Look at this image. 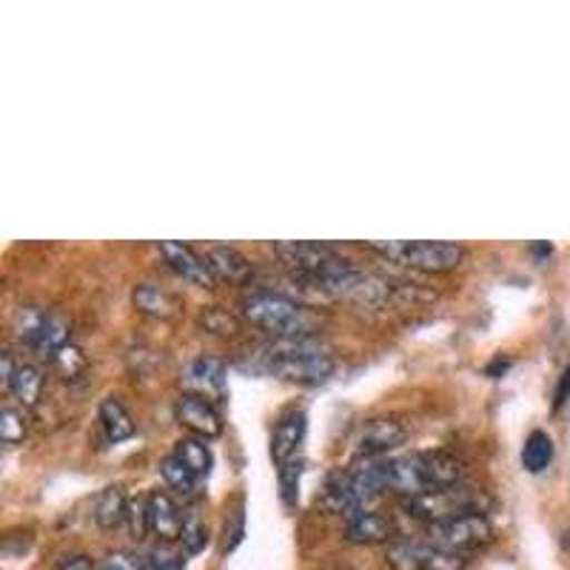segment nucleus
I'll use <instances>...</instances> for the list:
<instances>
[{
	"label": "nucleus",
	"mask_w": 570,
	"mask_h": 570,
	"mask_svg": "<svg viewBox=\"0 0 570 570\" xmlns=\"http://www.w3.org/2000/svg\"><path fill=\"white\" fill-rule=\"evenodd\" d=\"M248 356V368L288 383L320 385L334 374V356L317 337H279L254 348Z\"/></svg>",
	"instance_id": "obj_1"
},
{
	"label": "nucleus",
	"mask_w": 570,
	"mask_h": 570,
	"mask_svg": "<svg viewBox=\"0 0 570 570\" xmlns=\"http://www.w3.org/2000/svg\"><path fill=\"white\" fill-rule=\"evenodd\" d=\"M462 476H465V462L448 451L385 456V491L402 499L460 485Z\"/></svg>",
	"instance_id": "obj_2"
},
{
	"label": "nucleus",
	"mask_w": 570,
	"mask_h": 570,
	"mask_svg": "<svg viewBox=\"0 0 570 570\" xmlns=\"http://www.w3.org/2000/svg\"><path fill=\"white\" fill-rule=\"evenodd\" d=\"M240 317L254 328L266 331L274 340L279 337H314L317 314L308 312L303 303L272 288H252L240 297Z\"/></svg>",
	"instance_id": "obj_3"
},
{
	"label": "nucleus",
	"mask_w": 570,
	"mask_h": 570,
	"mask_svg": "<svg viewBox=\"0 0 570 570\" xmlns=\"http://www.w3.org/2000/svg\"><path fill=\"white\" fill-rule=\"evenodd\" d=\"M371 252L383 254L391 263L425 274H448L465 263L468 252L460 243H436V240H389L368 243Z\"/></svg>",
	"instance_id": "obj_4"
},
{
	"label": "nucleus",
	"mask_w": 570,
	"mask_h": 570,
	"mask_svg": "<svg viewBox=\"0 0 570 570\" xmlns=\"http://www.w3.org/2000/svg\"><path fill=\"white\" fill-rule=\"evenodd\" d=\"M488 505H491V497L480 491V488H468L465 482L440 488V491H428L422 497L402 499L400 502L405 517L420 519L425 525H434V522L451 517H462V513H485Z\"/></svg>",
	"instance_id": "obj_5"
},
{
	"label": "nucleus",
	"mask_w": 570,
	"mask_h": 570,
	"mask_svg": "<svg viewBox=\"0 0 570 570\" xmlns=\"http://www.w3.org/2000/svg\"><path fill=\"white\" fill-rule=\"evenodd\" d=\"M425 542L440 548V551L476 553L493 542V525L485 513H462V517L442 519L434 525H425Z\"/></svg>",
	"instance_id": "obj_6"
},
{
	"label": "nucleus",
	"mask_w": 570,
	"mask_h": 570,
	"mask_svg": "<svg viewBox=\"0 0 570 570\" xmlns=\"http://www.w3.org/2000/svg\"><path fill=\"white\" fill-rule=\"evenodd\" d=\"M385 564L391 570H465L468 557L440 551L425 539H396L385 548Z\"/></svg>",
	"instance_id": "obj_7"
},
{
	"label": "nucleus",
	"mask_w": 570,
	"mask_h": 570,
	"mask_svg": "<svg viewBox=\"0 0 570 570\" xmlns=\"http://www.w3.org/2000/svg\"><path fill=\"white\" fill-rule=\"evenodd\" d=\"M175 420L186 428L191 436L200 440H214L223 434V416L212 400L191 391H183L175 402Z\"/></svg>",
	"instance_id": "obj_8"
},
{
	"label": "nucleus",
	"mask_w": 570,
	"mask_h": 570,
	"mask_svg": "<svg viewBox=\"0 0 570 570\" xmlns=\"http://www.w3.org/2000/svg\"><path fill=\"white\" fill-rule=\"evenodd\" d=\"M157 252H160V257L166 259V266H169L175 274H180L183 279H188V283L200 285V288H212V285H217V274H214L208 257L197 254L195 248L186 246V243L160 240L157 243Z\"/></svg>",
	"instance_id": "obj_9"
},
{
	"label": "nucleus",
	"mask_w": 570,
	"mask_h": 570,
	"mask_svg": "<svg viewBox=\"0 0 570 570\" xmlns=\"http://www.w3.org/2000/svg\"><path fill=\"white\" fill-rule=\"evenodd\" d=\"M409 440V428L396 416H376L368 420L356 440V456H389L394 448Z\"/></svg>",
	"instance_id": "obj_10"
},
{
	"label": "nucleus",
	"mask_w": 570,
	"mask_h": 570,
	"mask_svg": "<svg viewBox=\"0 0 570 570\" xmlns=\"http://www.w3.org/2000/svg\"><path fill=\"white\" fill-rule=\"evenodd\" d=\"M149 497V531L155 533L160 544L180 542L186 513L177 505V499L169 491H151Z\"/></svg>",
	"instance_id": "obj_11"
},
{
	"label": "nucleus",
	"mask_w": 570,
	"mask_h": 570,
	"mask_svg": "<svg viewBox=\"0 0 570 570\" xmlns=\"http://www.w3.org/2000/svg\"><path fill=\"white\" fill-rule=\"evenodd\" d=\"M305 436V411L303 409H288L279 414L274 422L272 434V460L274 465L283 468L285 462H292L297 456V448Z\"/></svg>",
	"instance_id": "obj_12"
},
{
	"label": "nucleus",
	"mask_w": 570,
	"mask_h": 570,
	"mask_svg": "<svg viewBox=\"0 0 570 570\" xmlns=\"http://www.w3.org/2000/svg\"><path fill=\"white\" fill-rule=\"evenodd\" d=\"M343 539L348 544H383L394 539V522L385 513L374 511H360L351 519H345Z\"/></svg>",
	"instance_id": "obj_13"
},
{
	"label": "nucleus",
	"mask_w": 570,
	"mask_h": 570,
	"mask_svg": "<svg viewBox=\"0 0 570 570\" xmlns=\"http://www.w3.org/2000/svg\"><path fill=\"white\" fill-rule=\"evenodd\" d=\"M186 383L191 394H200L206 400L223 396L226 391V363L217 356H197L195 363L188 365Z\"/></svg>",
	"instance_id": "obj_14"
},
{
	"label": "nucleus",
	"mask_w": 570,
	"mask_h": 570,
	"mask_svg": "<svg viewBox=\"0 0 570 570\" xmlns=\"http://www.w3.org/2000/svg\"><path fill=\"white\" fill-rule=\"evenodd\" d=\"M208 263H212L217 279H226L232 285H246L254 277V263L234 246L208 248Z\"/></svg>",
	"instance_id": "obj_15"
},
{
	"label": "nucleus",
	"mask_w": 570,
	"mask_h": 570,
	"mask_svg": "<svg viewBox=\"0 0 570 570\" xmlns=\"http://www.w3.org/2000/svg\"><path fill=\"white\" fill-rule=\"evenodd\" d=\"M126 513H129V497H126L124 485H109L95 497L91 517L104 531H115V528L124 525Z\"/></svg>",
	"instance_id": "obj_16"
},
{
	"label": "nucleus",
	"mask_w": 570,
	"mask_h": 570,
	"mask_svg": "<svg viewBox=\"0 0 570 570\" xmlns=\"http://www.w3.org/2000/svg\"><path fill=\"white\" fill-rule=\"evenodd\" d=\"M131 299H135L137 312L146 314V317L171 320L177 317V312H180V299H177L171 292H166V288H160V285H151V283L137 285Z\"/></svg>",
	"instance_id": "obj_17"
},
{
	"label": "nucleus",
	"mask_w": 570,
	"mask_h": 570,
	"mask_svg": "<svg viewBox=\"0 0 570 570\" xmlns=\"http://www.w3.org/2000/svg\"><path fill=\"white\" fill-rule=\"evenodd\" d=\"M98 420H100V428H104L106 440H109L111 445L131 440L137 431L135 416L129 414V409H126L124 402L117 400V396H106V400L100 402Z\"/></svg>",
	"instance_id": "obj_18"
},
{
	"label": "nucleus",
	"mask_w": 570,
	"mask_h": 570,
	"mask_svg": "<svg viewBox=\"0 0 570 570\" xmlns=\"http://www.w3.org/2000/svg\"><path fill=\"white\" fill-rule=\"evenodd\" d=\"M43 368L35 363H27V360H20L18 363V371H14V376L9 380L7 391L14 396V402L18 405H23V409H35L40 402V396H43Z\"/></svg>",
	"instance_id": "obj_19"
},
{
	"label": "nucleus",
	"mask_w": 570,
	"mask_h": 570,
	"mask_svg": "<svg viewBox=\"0 0 570 570\" xmlns=\"http://www.w3.org/2000/svg\"><path fill=\"white\" fill-rule=\"evenodd\" d=\"M171 454L188 468V471L195 473L197 480L208 476L214 468V454L212 448H208V440H200V436H183V440L175 442V451Z\"/></svg>",
	"instance_id": "obj_20"
},
{
	"label": "nucleus",
	"mask_w": 570,
	"mask_h": 570,
	"mask_svg": "<svg viewBox=\"0 0 570 570\" xmlns=\"http://www.w3.org/2000/svg\"><path fill=\"white\" fill-rule=\"evenodd\" d=\"M553 456H557V448H553V440L544 431H531L522 445V465H525L528 473H542L551 468Z\"/></svg>",
	"instance_id": "obj_21"
},
{
	"label": "nucleus",
	"mask_w": 570,
	"mask_h": 570,
	"mask_svg": "<svg viewBox=\"0 0 570 570\" xmlns=\"http://www.w3.org/2000/svg\"><path fill=\"white\" fill-rule=\"evenodd\" d=\"M160 473H163V480H166V485H169L177 497L186 499V502H191V499L200 497V491H197V482L200 480H197L195 473L188 471V468L183 465L175 454H169L166 460L160 462Z\"/></svg>",
	"instance_id": "obj_22"
},
{
	"label": "nucleus",
	"mask_w": 570,
	"mask_h": 570,
	"mask_svg": "<svg viewBox=\"0 0 570 570\" xmlns=\"http://www.w3.org/2000/svg\"><path fill=\"white\" fill-rule=\"evenodd\" d=\"M29 434V414L23 405L7 400L0 409V440L3 445H20Z\"/></svg>",
	"instance_id": "obj_23"
},
{
	"label": "nucleus",
	"mask_w": 570,
	"mask_h": 570,
	"mask_svg": "<svg viewBox=\"0 0 570 570\" xmlns=\"http://www.w3.org/2000/svg\"><path fill=\"white\" fill-rule=\"evenodd\" d=\"M180 544L186 557H197V553L206 551L208 525H206V519H203V513L186 511V525H183Z\"/></svg>",
	"instance_id": "obj_24"
},
{
	"label": "nucleus",
	"mask_w": 570,
	"mask_h": 570,
	"mask_svg": "<svg viewBox=\"0 0 570 570\" xmlns=\"http://www.w3.org/2000/svg\"><path fill=\"white\" fill-rule=\"evenodd\" d=\"M146 570H186V553L177 551L175 544H157L142 553Z\"/></svg>",
	"instance_id": "obj_25"
},
{
	"label": "nucleus",
	"mask_w": 570,
	"mask_h": 570,
	"mask_svg": "<svg viewBox=\"0 0 570 570\" xmlns=\"http://www.w3.org/2000/svg\"><path fill=\"white\" fill-rule=\"evenodd\" d=\"M52 365L63 374V380H75V376H80L86 371V354L78 345L69 343L52 356Z\"/></svg>",
	"instance_id": "obj_26"
},
{
	"label": "nucleus",
	"mask_w": 570,
	"mask_h": 570,
	"mask_svg": "<svg viewBox=\"0 0 570 570\" xmlns=\"http://www.w3.org/2000/svg\"><path fill=\"white\" fill-rule=\"evenodd\" d=\"M126 525H129L131 537L146 539L149 531V497H131L129 513H126Z\"/></svg>",
	"instance_id": "obj_27"
},
{
	"label": "nucleus",
	"mask_w": 570,
	"mask_h": 570,
	"mask_svg": "<svg viewBox=\"0 0 570 570\" xmlns=\"http://www.w3.org/2000/svg\"><path fill=\"white\" fill-rule=\"evenodd\" d=\"M98 570H146V559L142 553L135 551H109L104 559H100Z\"/></svg>",
	"instance_id": "obj_28"
},
{
	"label": "nucleus",
	"mask_w": 570,
	"mask_h": 570,
	"mask_svg": "<svg viewBox=\"0 0 570 570\" xmlns=\"http://www.w3.org/2000/svg\"><path fill=\"white\" fill-rule=\"evenodd\" d=\"M303 462L294 456L292 462H285L279 468V493H283V502L285 505H294L297 502V488H299V471H303Z\"/></svg>",
	"instance_id": "obj_29"
},
{
	"label": "nucleus",
	"mask_w": 570,
	"mask_h": 570,
	"mask_svg": "<svg viewBox=\"0 0 570 570\" xmlns=\"http://www.w3.org/2000/svg\"><path fill=\"white\" fill-rule=\"evenodd\" d=\"M58 570H98V564L86 553H66L58 562Z\"/></svg>",
	"instance_id": "obj_30"
},
{
	"label": "nucleus",
	"mask_w": 570,
	"mask_h": 570,
	"mask_svg": "<svg viewBox=\"0 0 570 570\" xmlns=\"http://www.w3.org/2000/svg\"><path fill=\"white\" fill-rule=\"evenodd\" d=\"M570 396V365L564 368L562 380H559V389H557V400H553V409H562L564 402H568Z\"/></svg>",
	"instance_id": "obj_31"
}]
</instances>
